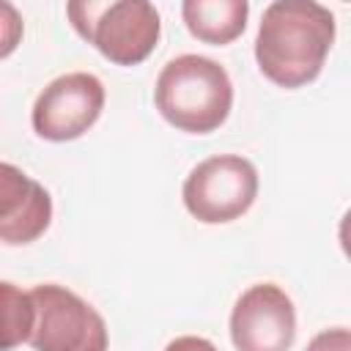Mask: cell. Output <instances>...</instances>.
Instances as JSON below:
<instances>
[{"mask_svg": "<svg viewBox=\"0 0 351 351\" xmlns=\"http://www.w3.org/2000/svg\"><path fill=\"white\" fill-rule=\"evenodd\" d=\"M335 44V14L313 0H274L266 5L258 36L255 60L261 74L285 88L313 82Z\"/></svg>", "mask_w": 351, "mask_h": 351, "instance_id": "6da1fadb", "label": "cell"}, {"mask_svg": "<svg viewBox=\"0 0 351 351\" xmlns=\"http://www.w3.org/2000/svg\"><path fill=\"white\" fill-rule=\"evenodd\" d=\"M159 115L186 134L217 132L233 107V82L211 58L178 55L167 60L154 85Z\"/></svg>", "mask_w": 351, "mask_h": 351, "instance_id": "7a4b0ae2", "label": "cell"}, {"mask_svg": "<svg viewBox=\"0 0 351 351\" xmlns=\"http://www.w3.org/2000/svg\"><path fill=\"white\" fill-rule=\"evenodd\" d=\"M66 14L77 36L115 66L143 63L162 33L159 11L145 0H77Z\"/></svg>", "mask_w": 351, "mask_h": 351, "instance_id": "3957f363", "label": "cell"}, {"mask_svg": "<svg viewBox=\"0 0 351 351\" xmlns=\"http://www.w3.org/2000/svg\"><path fill=\"white\" fill-rule=\"evenodd\" d=\"M186 211L206 225H225L244 217L258 197V170L239 154H217L197 162L184 178Z\"/></svg>", "mask_w": 351, "mask_h": 351, "instance_id": "277c9868", "label": "cell"}, {"mask_svg": "<svg viewBox=\"0 0 351 351\" xmlns=\"http://www.w3.org/2000/svg\"><path fill=\"white\" fill-rule=\"evenodd\" d=\"M36 307L30 346L33 351H107V324L96 307H90L74 291L44 282L30 288Z\"/></svg>", "mask_w": 351, "mask_h": 351, "instance_id": "5b68a950", "label": "cell"}, {"mask_svg": "<svg viewBox=\"0 0 351 351\" xmlns=\"http://www.w3.org/2000/svg\"><path fill=\"white\" fill-rule=\"evenodd\" d=\"M104 110V85L90 71L55 77L33 101L30 123L41 140L69 143L82 137Z\"/></svg>", "mask_w": 351, "mask_h": 351, "instance_id": "8992f818", "label": "cell"}, {"mask_svg": "<svg viewBox=\"0 0 351 351\" xmlns=\"http://www.w3.org/2000/svg\"><path fill=\"white\" fill-rule=\"evenodd\" d=\"M230 340L236 351H288L296 340V307L274 282L250 285L233 304Z\"/></svg>", "mask_w": 351, "mask_h": 351, "instance_id": "52a82bcc", "label": "cell"}, {"mask_svg": "<svg viewBox=\"0 0 351 351\" xmlns=\"http://www.w3.org/2000/svg\"><path fill=\"white\" fill-rule=\"evenodd\" d=\"M52 222V197L49 192L14 167L11 162L0 165V241L8 247L30 244L47 233Z\"/></svg>", "mask_w": 351, "mask_h": 351, "instance_id": "ba28073f", "label": "cell"}, {"mask_svg": "<svg viewBox=\"0 0 351 351\" xmlns=\"http://www.w3.org/2000/svg\"><path fill=\"white\" fill-rule=\"evenodd\" d=\"M181 16L186 30L197 41L225 47L244 33L250 3L247 0H184Z\"/></svg>", "mask_w": 351, "mask_h": 351, "instance_id": "9c48e42d", "label": "cell"}, {"mask_svg": "<svg viewBox=\"0 0 351 351\" xmlns=\"http://www.w3.org/2000/svg\"><path fill=\"white\" fill-rule=\"evenodd\" d=\"M3 299V351H14L16 346L30 340L36 307L30 291H19L14 282H0Z\"/></svg>", "mask_w": 351, "mask_h": 351, "instance_id": "30bf717a", "label": "cell"}, {"mask_svg": "<svg viewBox=\"0 0 351 351\" xmlns=\"http://www.w3.org/2000/svg\"><path fill=\"white\" fill-rule=\"evenodd\" d=\"M304 351H351V329L346 326L324 329L307 343Z\"/></svg>", "mask_w": 351, "mask_h": 351, "instance_id": "8fae6325", "label": "cell"}, {"mask_svg": "<svg viewBox=\"0 0 351 351\" xmlns=\"http://www.w3.org/2000/svg\"><path fill=\"white\" fill-rule=\"evenodd\" d=\"M165 351H219L211 340L206 337H197V335H181L176 340H170L165 346Z\"/></svg>", "mask_w": 351, "mask_h": 351, "instance_id": "7c38bea8", "label": "cell"}, {"mask_svg": "<svg viewBox=\"0 0 351 351\" xmlns=\"http://www.w3.org/2000/svg\"><path fill=\"white\" fill-rule=\"evenodd\" d=\"M3 14H5V41H3V58H8L11 55V49L16 47V36H14V30H22V22H19V16H16V11H14V5H8V3H3Z\"/></svg>", "mask_w": 351, "mask_h": 351, "instance_id": "4fadbf2b", "label": "cell"}, {"mask_svg": "<svg viewBox=\"0 0 351 351\" xmlns=\"http://www.w3.org/2000/svg\"><path fill=\"white\" fill-rule=\"evenodd\" d=\"M337 239H340V247L346 252V258L351 261V208L343 214L340 219V228H337Z\"/></svg>", "mask_w": 351, "mask_h": 351, "instance_id": "5bb4252c", "label": "cell"}]
</instances>
